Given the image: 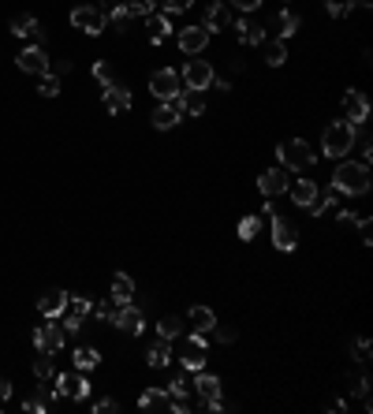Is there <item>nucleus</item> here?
Instances as JSON below:
<instances>
[{"mask_svg": "<svg viewBox=\"0 0 373 414\" xmlns=\"http://www.w3.org/2000/svg\"><path fill=\"white\" fill-rule=\"evenodd\" d=\"M332 190H336V195H351V198L366 195V190H370V164L340 161V164H336V172H332Z\"/></svg>", "mask_w": 373, "mask_h": 414, "instance_id": "1", "label": "nucleus"}, {"mask_svg": "<svg viewBox=\"0 0 373 414\" xmlns=\"http://www.w3.org/2000/svg\"><path fill=\"white\" fill-rule=\"evenodd\" d=\"M354 135H359V124H351V119H332L321 135V153L332 157V161H343L354 146Z\"/></svg>", "mask_w": 373, "mask_h": 414, "instance_id": "2", "label": "nucleus"}, {"mask_svg": "<svg viewBox=\"0 0 373 414\" xmlns=\"http://www.w3.org/2000/svg\"><path fill=\"white\" fill-rule=\"evenodd\" d=\"M276 157H280V168H288V172H306V168L317 161V153L310 150V142H303V138H291V142H280V146H276Z\"/></svg>", "mask_w": 373, "mask_h": 414, "instance_id": "3", "label": "nucleus"}, {"mask_svg": "<svg viewBox=\"0 0 373 414\" xmlns=\"http://www.w3.org/2000/svg\"><path fill=\"white\" fill-rule=\"evenodd\" d=\"M205 347H209V333L194 328V333H190V339H187V347H183V355H179L183 370H190V373L205 370Z\"/></svg>", "mask_w": 373, "mask_h": 414, "instance_id": "4", "label": "nucleus"}, {"mask_svg": "<svg viewBox=\"0 0 373 414\" xmlns=\"http://www.w3.org/2000/svg\"><path fill=\"white\" fill-rule=\"evenodd\" d=\"M71 26H75V30H83V34H90V38H97V34H105L108 19H105L101 8H86V4H79L75 12H71Z\"/></svg>", "mask_w": 373, "mask_h": 414, "instance_id": "5", "label": "nucleus"}, {"mask_svg": "<svg viewBox=\"0 0 373 414\" xmlns=\"http://www.w3.org/2000/svg\"><path fill=\"white\" fill-rule=\"evenodd\" d=\"M63 325H57V317H45L41 328H34V347H38L41 355H57L63 347Z\"/></svg>", "mask_w": 373, "mask_h": 414, "instance_id": "6", "label": "nucleus"}, {"mask_svg": "<svg viewBox=\"0 0 373 414\" xmlns=\"http://www.w3.org/2000/svg\"><path fill=\"white\" fill-rule=\"evenodd\" d=\"M150 94L157 101H176L179 97V71L172 68H161L150 75Z\"/></svg>", "mask_w": 373, "mask_h": 414, "instance_id": "7", "label": "nucleus"}, {"mask_svg": "<svg viewBox=\"0 0 373 414\" xmlns=\"http://www.w3.org/2000/svg\"><path fill=\"white\" fill-rule=\"evenodd\" d=\"M176 45H179V52H187V57H202L205 45H209V30L205 26H183V30L176 34Z\"/></svg>", "mask_w": 373, "mask_h": 414, "instance_id": "8", "label": "nucleus"}, {"mask_svg": "<svg viewBox=\"0 0 373 414\" xmlns=\"http://www.w3.org/2000/svg\"><path fill=\"white\" fill-rule=\"evenodd\" d=\"M272 246H276V250H284V254H291V250L299 246L295 224H291L288 217H276V213H272Z\"/></svg>", "mask_w": 373, "mask_h": 414, "instance_id": "9", "label": "nucleus"}, {"mask_svg": "<svg viewBox=\"0 0 373 414\" xmlns=\"http://www.w3.org/2000/svg\"><path fill=\"white\" fill-rule=\"evenodd\" d=\"M179 82H187V90H209V82H213V68H209V60H187Z\"/></svg>", "mask_w": 373, "mask_h": 414, "instance_id": "10", "label": "nucleus"}, {"mask_svg": "<svg viewBox=\"0 0 373 414\" xmlns=\"http://www.w3.org/2000/svg\"><path fill=\"white\" fill-rule=\"evenodd\" d=\"M112 325L134 336V333H142V325H145V314H142L139 306H131V302H123V306H112Z\"/></svg>", "mask_w": 373, "mask_h": 414, "instance_id": "11", "label": "nucleus"}, {"mask_svg": "<svg viewBox=\"0 0 373 414\" xmlns=\"http://www.w3.org/2000/svg\"><path fill=\"white\" fill-rule=\"evenodd\" d=\"M288 187H291V172H288V168H269V172H261V176H258V190H261L265 198L284 195Z\"/></svg>", "mask_w": 373, "mask_h": 414, "instance_id": "12", "label": "nucleus"}, {"mask_svg": "<svg viewBox=\"0 0 373 414\" xmlns=\"http://www.w3.org/2000/svg\"><path fill=\"white\" fill-rule=\"evenodd\" d=\"M15 63H19V71H26V75H45V71L52 68L41 45H30V49H23L19 57H15Z\"/></svg>", "mask_w": 373, "mask_h": 414, "instance_id": "13", "label": "nucleus"}, {"mask_svg": "<svg viewBox=\"0 0 373 414\" xmlns=\"http://www.w3.org/2000/svg\"><path fill=\"white\" fill-rule=\"evenodd\" d=\"M105 108L112 116H120V112H127V108H131V90L123 86V82H112V86H105Z\"/></svg>", "mask_w": 373, "mask_h": 414, "instance_id": "14", "label": "nucleus"}, {"mask_svg": "<svg viewBox=\"0 0 373 414\" xmlns=\"http://www.w3.org/2000/svg\"><path fill=\"white\" fill-rule=\"evenodd\" d=\"M343 112H347L351 124H362V119H370V101L362 90H347L343 94Z\"/></svg>", "mask_w": 373, "mask_h": 414, "instance_id": "15", "label": "nucleus"}, {"mask_svg": "<svg viewBox=\"0 0 373 414\" xmlns=\"http://www.w3.org/2000/svg\"><path fill=\"white\" fill-rule=\"evenodd\" d=\"M202 26L209 34H213V30H228V26H232V8L224 4V0H213V4L205 8V23Z\"/></svg>", "mask_w": 373, "mask_h": 414, "instance_id": "16", "label": "nucleus"}, {"mask_svg": "<svg viewBox=\"0 0 373 414\" xmlns=\"http://www.w3.org/2000/svg\"><path fill=\"white\" fill-rule=\"evenodd\" d=\"M63 310H68V291H60V288L45 291V295L38 299V314L41 317H60Z\"/></svg>", "mask_w": 373, "mask_h": 414, "instance_id": "17", "label": "nucleus"}, {"mask_svg": "<svg viewBox=\"0 0 373 414\" xmlns=\"http://www.w3.org/2000/svg\"><path fill=\"white\" fill-rule=\"evenodd\" d=\"M145 30H150V41H153V45H161L165 38H172V15H168V12L145 15Z\"/></svg>", "mask_w": 373, "mask_h": 414, "instance_id": "18", "label": "nucleus"}, {"mask_svg": "<svg viewBox=\"0 0 373 414\" xmlns=\"http://www.w3.org/2000/svg\"><path fill=\"white\" fill-rule=\"evenodd\" d=\"M179 119H183V112H179L176 101H161L157 112H153V127H157V131H172V127H176Z\"/></svg>", "mask_w": 373, "mask_h": 414, "instance_id": "19", "label": "nucleus"}, {"mask_svg": "<svg viewBox=\"0 0 373 414\" xmlns=\"http://www.w3.org/2000/svg\"><path fill=\"white\" fill-rule=\"evenodd\" d=\"M176 105H179V112H183V116H205V97H202V90H179Z\"/></svg>", "mask_w": 373, "mask_h": 414, "instance_id": "20", "label": "nucleus"}, {"mask_svg": "<svg viewBox=\"0 0 373 414\" xmlns=\"http://www.w3.org/2000/svg\"><path fill=\"white\" fill-rule=\"evenodd\" d=\"M288 190H291V198H295L299 209H310L314 201H317V183L314 179H295Z\"/></svg>", "mask_w": 373, "mask_h": 414, "instance_id": "21", "label": "nucleus"}, {"mask_svg": "<svg viewBox=\"0 0 373 414\" xmlns=\"http://www.w3.org/2000/svg\"><path fill=\"white\" fill-rule=\"evenodd\" d=\"M261 57H265L269 68L288 63V41H284V38H265V41H261Z\"/></svg>", "mask_w": 373, "mask_h": 414, "instance_id": "22", "label": "nucleus"}, {"mask_svg": "<svg viewBox=\"0 0 373 414\" xmlns=\"http://www.w3.org/2000/svg\"><path fill=\"white\" fill-rule=\"evenodd\" d=\"M12 34H15V38H34V41L45 38L41 23L34 19V15H15V19H12Z\"/></svg>", "mask_w": 373, "mask_h": 414, "instance_id": "23", "label": "nucleus"}, {"mask_svg": "<svg viewBox=\"0 0 373 414\" xmlns=\"http://www.w3.org/2000/svg\"><path fill=\"white\" fill-rule=\"evenodd\" d=\"M145 362L153 366V370H161V366H168L172 362V339H165V336H157L150 344V351H145Z\"/></svg>", "mask_w": 373, "mask_h": 414, "instance_id": "24", "label": "nucleus"}, {"mask_svg": "<svg viewBox=\"0 0 373 414\" xmlns=\"http://www.w3.org/2000/svg\"><path fill=\"white\" fill-rule=\"evenodd\" d=\"M235 34H239L243 45H261L265 41V26H261L258 19H239L235 23Z\"/></svg>", "mask_w": 373, "mask_h": 414, "instance_id": "25", "label": "nucleus"}, {"mask_svg": "<svg viewBox=\"0 0 373 414\" xmlns=\"http://www.w3.org/2000/svg\"><path fill=\"white\" fill-rule=\"evenodd\" d=\"M52 403H57V388H38V392L30 395V400H23V411L45 414V411H52Z\"/></svg>", "mask_w": 373, "mask_h": 414, "instance_id": "26", "label": "nucleus"}, {"mask_svg": "<svg viewBox=\"0 0 373 414\" xmlns=\"http://www.w3.org/2000/svg\"><path fill=\"white\" fill-rule=\"evenodd\" d=\"M131 299H134V280L127 273H116L112 276V306H123Z\"/></svg>", "mask_w": 373, "mask_h": 414, "instance_id": "27", "label": "nucleus"}, {"mask_svg": "<svg viewBox=\"0 0 373 414\" xmlns=\"http://www.w3.org/2000/svg\"><path fill=\"white\" fill-rule=\"evenodd\" d=\"M194 392H198V400H213V395H221V377L198 370L194 373Z\"/></svg>", "mask_w": 373, "mask_h": 414, "instance_id": "28", "label": "nucleus"}, {"mask_svg": "<svg viewBox=\"0 0 373 414\" xmlns=\"http://www.w3.org/2000/svg\"><path fill=\"white\" fill-rule=\"evenodd\" d=\"M139 407L142 411H168V392L165 388H145L139 395Z\"/></svg>", "mask_w": 373, "mask_h": 414, "instance_id": "29", "label": "nucleus"}, {"mask_svg": "<svg viewBox=\"0 0 373 414\" xmlns=\"http://www.w3.org/2000/svg\"><path fill=\"white\" fill-rule=\"evenodd\" d=\"M75 370H97V366H101V351H97V347H75Z\"/></svg>", "mask_w": 373, "mask_h": 414, "instance_id": "30", "label": "nucleus"}, {"mask_svg": "<svg viewBox=\"0 0 373 414\" xmlns=\"http://www.w3.org/2000/svg\"><path fill=\"white\" fill-rule=\"evenodd\" d=\"M86 377L83 370H71V373H57V395H75L79 384H83Z\"/></svg>", "mask_w": 373, "mask_h": 414, "instance_id": "31", "label": "nucleus"}, {"mask_svg": "<svg viewBox=\"0 0 373 414\" xmlns=\"http://www.w3.org/2000/svg\"><path fill=\"white\" fill-rule=\"evenodd\" d=\"M187 321H190V325H194V328H202V333H209V328L216 325V314H213V310H209V306H190Z\"/></svg>", "mask_w": 373, "mask_h": 414, "instance_id": "32", "label": "nucleus"}, {"mask_svg": "<svg viewBox=\"0 0 373 414\" xmlns=\"http://www.w3.org/2000/svg\"><path fill=\"white\" fill-rule=\"evenodd\" d=\"M272 23H276V34H280L284 41L299 30V26H303V19H299V15H291L288 8H284V12H276V19H272Z\"/></svg>", "mask_w": 373, "mask_h": 414, "instance_id": "33", "label": "nucleus"}, {"mask_svg": "<svg viewBox=\"0 0 373 414\" xmlns=\"http://www.w3.org/2000/svg\"><path fill=\"white\" fill-rule=\"evenodd\" d=\"M68 310H71V314H75V317H90V310H94V299H90V295H68Z\"/></svg>", "mask_w": 373, "mask_h": 414, "instance_id": "34", "label": "nucleus"}, {"mask_svg": "<svg viewBox=\"0 0 373 414\" xmlns=\"http://www.w3.org/2000/svg\"><path fill=\"white\" fill-rule=\"evenodd\" d=\"M34 377H38V381H49V377H57L52 355H41V351H38V358H34Z\"/></svg>", "mask_w": 373, "mask_h": 414, "instance_id": "35", "label": "nucleus"}, {"mask_svg": "<svg viewBox=\"0 0 373 414\" xmlns=\"http://www.w3.org/2000/svg\"><path fill=\"white\" fill-rule=\"evenodd\" d=\"M41 82H38V94L41 97H57L60 94V75H52V68L45 71V75H38Z\"/></svg>", "mask_w": 373, "mask_h": 414, "instance_id": "36", "label": "nucleus"}, {"mask_svg": "<svg viewBox=\"0 0 373 414\" xmlns=\"http://www.w3.org/2000/svg\"><path fill=\"white\" fill-rule=\"evenodd\" d=\"M157 333L165 336V339H176L179 333H183V317H176V314H172V317H161Z\"/></svg>", "mask_w": 373, "mask_h": 414, "instance_id": "37", "label": "nucleus"}, {"mask_svg": "<svg viewBox=\"0 0 373 414\" xmlns=\"http://www.w3.org/2000/svg\"><path fill=\"white\" fill-rule=\"evenodd\" d=\"M153 8H157V0H131L127 12H131V19H145V15H153Z\"/></svg>", "mask_w": 373, "mask_h": 414, "instance_id": "38", "label": "nucleus"}, {"mask_svg": "<svg viewBox=\"0 0 373 414\" xmlns=\"http://www.w3.org/2000/svg\"><path fill=\"white\" fill-rule=\"evenodd\" d=\"M108 23L116 26V30H127V23H131V12H127V4H120V8H112V12L105 15Z\"/></svg>", "mask_w": 373, "mask_h": 414, "instance_id": "39", "label": "nucleus"}, {"mask_svg": "<svg viewBox=\"0 0 373 414\" xmlns=\"http://www.w3.org/2000/svg\"><path fill=\"white\" fill-rule=\"evenodd\" d=\"M194 403L187 400V392H168V411H176V414H187Z\"/></svg>", "mask_w": 373, "mask_h": 414, "instance_id": "40", "label": "nucleus"}, {"mask_svg": "<svg viewBox=\"0 0 373 414\" xmlns=\"http://www.w3.org/2000/svg\"><path fill=\"white\" fill-rule=\"evenodd\" d=\"M60 317H63V321H60V325H63V336H75V333H83V317H75L71 310H63Z\"/></svg>", "mask_w": 373, "mask_h": 414, "instance_id": "41", "label": "nucleus"}, {"mask_svg": "<svg viewBox=\"0 0 373 414\" xmlns=\"http://www.w3.org/2000/svg\"><path fill=\"white\" fill-rule=\"evenodd\" d=\"M209 336H213L216 344H235V336H239V333H235L232 325H213V328H209Z\"/></svg>", "mask_w": 373, "mask_h": 414, "instance_id": "42", "label": "nucleus"}, {"mask_svg": "<svg viewBox=\"0 0 373 414\" xmlns=\"http://www.w3.org/2000/svg\"><path fill=\"white\" fill-rule=\"evenodd\" d=\"M258 228H261V217H243L239 220V239H254Z\"/></svg>", "mask_w": 373, "mask_h": 414, "instance_id": "43", "label": "nucleus"}, {"mask_svg": "<svg viewBox=\"0 0 373 414\" xmlns=\"http://www.w3.org/2000/svg\"><path fill=\"white\" fill-rule=\"evenodd\" d=\"M94 79L101 82V86H112V63H108V60H97V63H94Z\"/></svg>", "mask_w": 373, "mask_h": 414, "instance_id": "44", "label": "nucleus"}, {"mask_svg": "<svg viewBox=\"0 0 373 414\" xmlns=\"http://www.w3.org/2000/svg\"><path fill=\"white\" fill-rule=\"evenodd\" d=\"M354 146L362 150V164H370V161H373V142H370V135L359 131V135H354Z\"/></svg>", "mask_w": 373, "mask_h": 414, "instance_id": "45", "label": "nucleus"}, {"mask_svg": "<svg viewBox=\"0 0 373 414\" xmlns=\"http://www.w3.org/2000/svg\"><path fill=\"white\" fill-rule=\"evenodd\" d=\"M325 12H329L332 19H343V15H351V0H329Z\"/></svg>", "mask_w": 373, "mask_h": 414, "instance_id": "46", "label": "nucleus"}, {"mask_svg": "<svg viewBox=\"0 0 373 414\" xmlns=\"http://www.w3.org/2000/svg\"><path fill=\"white\" fill-rule=\"evenodd\" d=\"M161 4H165L168 15H179V12H190V4H194V0H161Z\"/></svg>", "mask_w": 373, "mask_h": 414, "instance_id": "47", "label": "nucleus"}, {"mask_svg": "<svg viewBox=\"0 0 373 414\" xmlns=\"http://www.w3.org/2000/svg\"><path fill=\"white\" fill-rule=\"evenodd\" d=\"M354 224H359V232H362V243H373V228H370V217H359V220H354Z\"/></svg>", "mask_w": 373, "mask_h": 414, "instance_id": "48", "label": "nucleus"}, {"mask_svg": "<svg viewBox=\"0 0 373 414\" xmlns=\"http://www.w3.org/2000/svg\"><path fill=\"white\" fill-rule=\"evenodd\" d=\"M90 314H94L97 321H112V306H108V302H97V306L90 310Z\"/></svg>", "mask_w": 373, "mask_h": 414, "instance_id": "49", "label": "nucleus"}, {"mask_svg": "<svg viewBox=\"0 0 373 414\" xmlns=\"http://www.w3.org/2000/svg\"><path fill=\"white\" fill-rule=\"evenodd\" d=\"M354 355H359V362H366V358H370V339L366 336L354 339Z\"/></svg>", "mask_w": 373, "mask_h": 414, "instance_id": "50", "label": "nucleus"}, {"mask_svg": "<svg viewBox=\"0 0 373 414\" xmlns=\"http://www.w3.org/2000/svg\"><path fill=\"white\" fill-rule=\"evenodd\" d=\"M232 8H239V12H254V8H261V0H232Z\"/></svg>", "mask_w": 373, "mask_h": 414, "instance_id": "51", "label": "nucleus"}, {"mask_svg": "<svg viewBox=\"0 0 373 414\" xmlns=\"http://www.w3.org/2000/svg\"><path fill=\"white\" fill-rule=\"evenodd\" d=\"M94 411H97V414H105V411H116V400H97V403H94Z\"/></svg>", "mask_w": 373, "mask_h": 414, "instance_id": "52", "label": "nucleus"}, {"mask_svg": "<svg viewBox=\"0 0 373 414\" xmlns=\"http://www.w3.org/2000/svg\"><path fill=\"white\" fill-rule=\"evenodd\" d=\"M209 86H216L221 94H228V90H232V79H216V75H213V82H209Z\"/></svg>", "mask_w": 373, "mask_h": 414, "instance_id": "53", "label": "nucleus"}, {"mask_svg": "<svg viewBox=\"0 0 373 414\" xmlns=\"http://www.w3.org/2000/svg\"><path fill=\"white\" fill-rule=\"evenodd\" d=\"M71 68H75V63H71V60H57V71H52V75H68Z\"/></svg>", "mask_w": 373, "mask_h": 414, "instance_id": "54", "label": "nucleus"}, {"mask_svg": "<svg viewBox=\"0 0 373 414\" xmlns=\"http://www.w3.org/2000/svg\"><path fill=\"white\" fill-rule=\"evenodd\" d=\"M86 395H90V381H83V384H79V392H75V395H71V400H79V403H83V400H86Z\"/></svg>", "mask_w": 373, "mask_h": 414, "instance_id": "55", "label": "nucleus"}, {"mask_svg": "<svg viewBox=\"0 0 373 414\" xmlns=\"http://www.w3.org/2000/svg\"><path fill=\"white\" fill-rule=\"evenodd\" d=\"M8 395H12V384H8L4 377H0V403H8Z\"/></svg>", "mask_w": 373, "mask_h": 414, "instance_id": "56", "label": "nucleus"}, {"mask_svg": "<svg viewBox=\"0 0 373 414\" xmlns=\"http://www.w3.org/2000/svg\"><path fill=\"white\" fill-rule=\"evenodd\" d=\"M354 220H359V217H354L351 209H340V224H354Z\"/></svg>", "mask_w": 373, "mask_h": 414, "instance_id": "57", "label": "nucleus"}, {"mask_svg": "<svg viewBox=\"0 0 373 414\" xmlns=\"http://www.w3.org/2000/svg\"><path fill=\"white\" fill-rule=\"evenodd\" d=\"M123 4V0H101V12L108 15V12H112V8H120Z\"/></svg>", "mask_w": 373, "mask_h": 414, "instance_id": "58", "label": "nucleus"}, {"mask_svg": "<svg viewBox=\"0 0 373 414\" xmlns=\"http://www.w3.org/2000/svg\"><path fill=\"white\" fill-rule=\"evenodd\" d=\"M354 4H359V8H370V4H373V0H354Z\"/></svg>", "mask_w": 373, "mask_h": 414, "instance_id": "59", "label": "nucleus"}]
</instances>
